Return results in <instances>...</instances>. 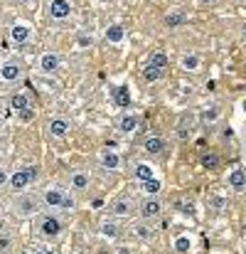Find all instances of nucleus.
Masks as SVG:
<instances>
[{
  "instance_id": "obj_1",
  "label": "nucleus",
  "mask_w": 246,
  "mask_h": 254,
  "mask_svg": "<svg viewBox=\"0 0 246 254\" xmlns=\"http://www.w3.org/2000/svg\"><path fill=\"white\" fill-rule=\"evenodd\" d=\"M37 180V168L32 166V168H20L15 170L12 175H10V190H15V192H22L25 188H30L32 183Z\"/></svg>"
},
{
  "instance_id": "obj_2",
  "label": "nucleus",
  "mask_w": 246,
  "mask_h": 254,
  "mask_svg": "<svg viewBox=\"0 0 246 254\" xmlns=\"http://www.w3.org/2000/svg\"><path fill=\"white\" fill-rule=\"evenodd\" d=\"M40 197L37 195H30V192H25V195H20L17 200H15V212L20 215V217H32V215H37L40 212Z\"/></svg>"
},
{
  "instance_id": "obj_3",
  "label": "nucleus",
  "mask_w": 246,
  "mask_h": 254,
  "mask_svg": "<svg viewBox=\"0 0 246 254\" xmlns=\"http://www.w3.org/2000/svg\"><path fill=\"white\" fill-rule=\"evenodd\" d=\"M40 235L42 237H57V235H62V230H64V225H62V220L59 217H54V215H42L40 217Z\"/></svg>"
},
{
  "instance_id": "obj_4",
  "label": "nucleus",
  "mask_w": 246,
  "mask_h": 254,
  "mask_svg": "<svg viewBox=\"0 0 246 254\" xmlns=\"http://www.w3.org/2000/svg\"><path fill=\"white\" fill-rule=\"evenodd\" d=\"M160 212H163V202H160L158 197H146V200L138 205L141 220H153V217H158Z\"/></svg>"
},
{
  "instance_id": "obj_5",
  "label": "nucleus",
  "mask_w": 246,
  "mask_h": 254,
  "mask_svg": "<svg viewBox=\"0 0 246 254\" xmlns=\"http://www.w3.org/2000/svg\"><path fill=\"white\" fill-rule=\"evenodd\" d=\"M20 77H22V64H20L17 60H7V62L0 64V79H2V82L12 84V82H17Z\"/></svg>"
},
{
  "instance_id": "obj_6",
  "label": "nucleus",
  "mask_w": 246,
  "mask_h": 254,
  "mask_svg": "<svg viewBox=\"0 0 246 254\" xmlns=\"http://www.w3.org/2000/svg\"><path fill=\"white\" fill-rule=\"evenodd\" d=\"M47 12H49V17H54V20H67V17L72 15V2H69V0H49Z\"/></svg>"
},
{
  "instance_id": "obj_7",
  "label": "nucleus",
  "mask_w": 246,
  "mask_h": 254,
  "mask_svg": "<svg viewBox=\"0 0 246 254\" xmlns=\"http://www.w3.org/2000/svg\"><path fill=\"white\" fill-rule=\"evenodd\" d=\"M10 40H12L15 45H25V42H30V40H32V27L25 25V22L12 25V27H10Z\"/></svg>"
},
{
  "instance_id": "obj_8",
  "label": "nucleus",
  "mask_w": 246,
  "mask_h": 254,
  "mask_svg": "<svg viewBox=\"0 0 246 254\" xmlns=\"http://www.w3.org/2000/svg\"><path fill=\"white\" fill-rule=\"evenodd\" d=\"M37 69H40L42 74H54V72L59 69V55L45 52V55L40 57V62H37Z\"/></svg>"
},
{
  "instance_id": "obj_9",
  "label": "nucleus",
  "mask_w": 246,
  "mask_h": 254,
  "mask_svg": "<svg viewBox=\"0 0 246 254\" xmlns=\"http://www.w3.org/2000/svg\"><path fill=\"white\" fill-rule=\"evenodd\" d=\"M47 131H49V136H54V138H64V136L69 133V121H67V119H62V116L49 119Z\"/></svg>"
},
{
  "instance_id": "obj_10",
  "label": "nucleus",
  "mask_w": 246,
  "mask_h": 254,
  "mask_svg": "<svg viewBox=\"0 0 246 254\" xmlns=\"http://www.w3.org/2000/svg\"><path fill=\"white\" fill-rule=\"evenodd\" d=\"M227 183H229V188H234L237 192L246 190V170L244 168H232L229 175H227Z\"/></svg>"
},
{
  "instance_id": "obj_11",
  "label": "nucleus",
  "mask_w": 246,
  "mask_h": 254,
  "mask_svg": "<svg viewBox=\"0 0 246 254\" xmlns=\"http://www.w3.org/2000/svg\"><path fill=\"white\" fill-rule=\"evenodd\" d=\"M42 202H45L47 207H62L64 192H62L59 188H47V190L42 192Z\"/></svg>"
},
{
  "instance_id": "obj_12",
  "label": "nucleus",
  "mask_w": 246,
  "mask_h": 254,
  "mask_svg": "<svg viewBox=\"0 0 246 254\" xmlns=\"http://www.w3.org/2000/svg\"><path fill=\"white\" fill-rule=\"evenodd\" d=\"M108 210H111V215H113V217H128V215H131V210H133V202H131L128 197H121V200H116Z\"/></svg>"
},
{
  "instance_id": "obj_13",
  "label": "nucleus",
  "mask_w": 246,
  "mask_h": 254,
  "mask_svg": "<svg viewBox=\"0 0 246 254\" xmlns=\"http://www.w3.org/2000/svg\"><path fill=\"white\" fill-rule=\"evenodd\" d=\"M143 148H146V153H150V156H160L165 151V141L160 136H148V138L143 141Z\"/></svg>"
},
{
  "instance_id": "obj_14",
  "label": "nucleus",
  "mask_w": 246,
  "mask_h": 254,
  "mask_svg": "<svg viewBox=\"0 0 246 254\" xmlns=\"http://www.w3.org/2000/svg\"><path fill=\"white\" fill-rule=\"evenodd\" d=\"M89 183H91V178H89V173H84V170H74L72 178H69V188H74V190H86Z\"/></svg>"
},
{
  "instance_id": "obj_15",
  "label": "nucleus",
  "mask_w": 246,
  "mask_h": 254,
  "mask_svg": "<svg viewBox=\"0 0 246 254\" xmlns=\"http://www.w3.org/2000/svg\"><path fill=\"white\" fill-rule=\"evenodd\" d=\"M101 166L108 168V170H118L121 168V158H118V153L111 151V148H106V151L101 153Z\"/></svg>"
},
{
  "instance_id": "obj_16",
  "label": "nucleus",
  "mask_w": 246,
  "mask_h": 254,
  "mask_svg": "<svg viewBox=\"0 0 246 254\" xmlns=\"http://www.w3.org/2000/svg\"><path fill=\"white\" fill-rule=\"evenodd\" d=\"M185 22H187V15H185L182 10H170V12L165 15L167 30H175V27H180V25H185Z\"/></svg>"
},
{
  "instance_id": "obj_17",
  "label": "nucleus",
  "mask_w": 246,
  "mask_h": 254,
  "mask_svg": "<svg viewBox=\"0 0 246 254\" xmlns=\"http://www.w3.org/2000/svg\"><path fill=\"white\" fill-rule=\"evenodd\" d=\"M106 40H108L111 45H121V42L126 40V27H123V25H108Z\"/></svg>"
},
{
  "instance_id": "obj_18",
  "label": "nucleus",
  "mask_w": 246,
  "mask_h": 254,
  "mask_svg": "<svg viewBox=\"0 0 246 254\" xmlns=\"http://www.w3.org/2000/svg\"><path fill=\"white\" fill-rule=\"evenodd\" d=\"M199 64H202V60H199V55H195V52H187V55H182V60H180V67H182L185 72H197Z\"/></svg>"
},
{
  "instance_id": "obj_19",
  "label": "nucleus",
  "mask_w": 246,
  "mask_h": 254,
  "mask_svg": "<svg viewBox=\"0 0 246 254\" xmlns=\"http://www.w3.org/2000/svg\"><path fill=\"white\" fill-rule=\"evenodd\" d=\"M133 235L138 237V240H153V227H150V220H141V222H136L133 225Z\"/></svg>"
},
{
  "instance_id": "obj_20",
  "label": "nucleus",
  "mask_w": 246,
  "mask_h": 254,
  "mask_svg": "<svg viewBox=\"0 0 246 254\" xmlns=\"http://www.w3.org/2000/svg\"><path fill=\"white\" fill-rule=\"evenodd\" d=\"M138 128V119L133 116V114H123L121 119H118V131L121 133H133Z\"/></svg>"
},
{
  "instance_id": "obj_21",
  "label": "nucleus",
  "mask_w": 246,
  "mask_h": 254,
  "mask_svg": "<svg viewBox=\"0 0 246 254\" xmlns=\"http://www.w3.org/2000/svg\"><path fill=\"white\" fill-rule=\"evenodd\" d=\"M141 188H143L146 197H155V195L163 190V183H160L158 178H150V180H143V183H141Z\"/></svg>"
},
{
  "instance_id": "obj_22",
  "label": "nucleus",
  "mask_w": 246,
  "mask_h": 254,
  "mask_svg": "<svg viewBox=\"0 0 246 254\" xmlns=\"http://www.w3.org/2000/svg\"><path fill=\"white\" fill-rule=\"evenodd\" d=\"M113 99H116V104H118L121 109H128V106H131V91H128V86H118V89L113 91Z\"/></svg>"
},
{
  "instance_id": "obj_23",
  "label": "nucleus",
  "mask_w": 246,
  "mask_h": 254,
  "mask_svg": "<svg viewBox=\"0 0 246 254\" xmlns=\"http://www.w3.org/2000/svg\"><path fill=\"white\" fill-rule=\"evenodd\" d=\"M27 106H30V99H27L25 94H12V96H10V109H12V111L20 114V111L27 109Z\"/></svg>"
},
{
  "instance_id": "obj_24",
  "label": "nucleus",
  "mask_w": 246,
  "mask_h": 254,
  "mask_svg": "<svg viewBox=\"0 0 246 254\" xmlns=\"http://www.w3.org/2000/svg\"><path fill=\"white\" fill-rule=\"evenodd\" d=\"M165 77V69H158V67H153V64H148L146 69H143V79L146 82H160Z\"/></svg>"
},
{
  "instance_id": "obj_25",
  "label": "nucleus",
  "mask_w": 246,
  "mask_h": 254,
  "mask_svg": "<svg viewBox=\"0 0 246 254\" xmlns=\"http://www.w3.org/2000/svg\"><path fill=\"white\" fill-rule=\"evenodd\" d=\"M101 237L116 240V237H118V225L111 222V220H103V222H101Z\"/></svg>"
},
{
  "instance_id": "obj_26",
  "label": "nucleus",
  "mask_w": 246,
  "mask_h": 254,
  "mask_svg": "<svg viewBox=\"0 0 246 254\" xmlns=\"http://www.w3.org/2000/svg\"><path fill=\"white\" fill-rule=\"evenodd\" d=\"M199 163H202V168H207V170H214V168H219V156L217 153H202V158H199Z\"/></svg>"
},
{
  "instance_id": "obj_27",
  "label": "nucleus",
  "mask_w": 246,
  "mask_h": 254,
  "mask_svg": "<svg viewBox=\"0 0 246 254\" xmlns=\"http://www.w3.org/2000/svg\"><path fill=\"white\" fill-rule=\"evenodd\" d=\"M136 178L143 183V180H150V178H155V175H153V168H150L148 163H138V166H136Z\"/></svg>"
},
{
  "instance_id": "obj_28",
  "label": "nucleus",
  "mask_w": 246,
  "mask_h": 254,
  "mask_svg": "<svg viewBox=\"0 0 246 254\" xmlns=\"http://www.w3.org/2000/svg\"><path fill=\"white\" fill-rule=\"evenodd\" d=\"M148 64H153V67H158V69H167V55L165 52H153V57H150V62Z\"/></svg>"
},
{
  "instance_id": "obj_29",
  "label": "nucleus",
  "mask_w": 246,
  "mask_h": 254,
  "mask_svg": "<svg viewBox=\"0 0 246 254\" xmlns=\"http://www.w3.org/2000/svg\"><path fill=\"white\" fill-rule=\"evenodd\" d=\"M192 250V240L190 237H177L175 240V252L177 254H187Z\"/></svg>"
},
{
  "instance_id": "obj_30",
  "label": "nucleus",
  "mask_w": 246,
  "mask_h": 254,
  "mask_svg": "<svg viewBox=\"0 0 246 254\" xmlns=\"http://www.w3.org/2000/svg\"><path fill=\"white\" fill-rule=\"evenodd\" d=\"M219 119V109L217 106H209L207 111H202V121H217Z\"/></svg>"
},
{
  "instance_id": "obj_31",
  "label": "nucleus",
  "mask_w": 246,
  "mask_h": 254,
  "mask_svg": "<svg viewBox=\"0 0 246 254\" xmlns=\"http://www.w3.org/2000/svg\"><path fill=\"white\" fill-rule=\"evenodd\" d=\"M20 121H22V124H30V121H35V109H32V106L22 109V111H20Z\"/></svg>"
},
{
  "instance_id": "obj_32",
  "label": "nucleus",
  "mask_w": 246,
  "mask_h": 254,
  "mask_svg": "<svg viewBox=\"0 0 246 254\" xmlns=\"http://www.w3.org/2000/svg\"><path fill=\"white\" fill-rule=\"evenodd\" d=\"M12 252V240L10 237H0V254H10Z\"/></svg>"
},
{
  "instance_id": "obj_33",
  "label": "nucleus",
  "mask_w": 246,
  "mask_h": 254,
  "mask_svg": "<svg viewBox=\"0 0 246 254\" xmlns=\"http://www.w3.org/2000/svg\"><path fill=\"white\" fill-rule=\"evenodd\" d=\"M77 207V200L72 195H64V202H62V210H74Z\"/></svg>"
},
{
  "instance_id": "obj_34",
  "label": "nucleus",
  "mask_w": 246,
  "mask_h": 254,
  "mask_svg": "<svg viewBox=\"0 0 246 254\" xmlns=\"http://www.w3.org/2000/svg\"><path fill=\"white\" fill-rule=\"evenodd\" d=\"M35 254H57V252H54L52 247H37V250H35Z\"/></svg>"
},
{
  "instance_id": "obj_35",
  "label": "nucleus",
  "mask_w": 246,
  "mask_h": 254,
  "mask_svg": "<svg viewBox=\"0 0 246 254\" xmlns=\"http://www.w3.org/2000/svg\"><path fill=\"white\" fill-rule=\"evenodd\" d=\"M86 45H91V37L82 35V37H79V47H86Z\"/></svg>"
},
{
  "instance_id": "obj_36",
  "label": "nucleus",
  "mask_w": 246,
  "mask_h": 254,
  "mask_svg": "<svg viewBox=\"0 0 246 254\" xmlns=\"http://www.w3.org/2000/svg\"><path fill=\"white\" fill-rule=\"evenodd\" d=\"M116 254H131V250H128V247H118V250H116Z\"/></svg>"
},
{
  "instance_id": "obj_37",
  "label": "nucleus",
  "mask_w": 246,
  "mask_h": 254,
  "mask_svg": "<svg viewBox=\"0 0 246 254\" xmlns=\"http://www.w3.org/2000/svg\"><path fill=\"white\" fill-rule=\"evenodd\" d=\"M242 40H244V42H246V27H244V32H242Z\"/></svg>"
},
{
  "instance_id": "obj_38",
  "label": "nucleus",
  "mask_w": 246,
  "mask_h": 254,
  "mask_svg": "<svg viewBox=\"0 0 246 254\" xmlns=\"http://www.w3.org/2000/svg\"><path fill=\"white\" fill-rule=\"evenodd\" d=\"M242 109H244V114H246V99H244V104H242Z\"/></svg>"
},
{
  "instance_id": "obj_39",
  "label": "nucleus",
  "mask_w": 246,
  "mask_h": 254,
  "mask_svg": "<svg viewBox=\"0 0 246 254\" xmlns=\"http://www.w3.org/2000/svg\"><path fill=\"white\" fill-rule=\"evenodd\" d=\"M199 2H214V0H199Z\"/></svg>"
},
{
  "instance_id": "obj_40",
  "label": "nucleus",
  "mask_w": 246,
  "mask_h": 254,
  "mask_svg": "<svg viewBox=\"0 0 246 254\" xmlns=\"http://www.w3.org/2000/svg\"><path fill=\"white\" fill-rule=\"evenodd\" d=\"M17 2H30V0H17Z\"/></svg>"
},
{
  "instance_id": "obj_41",
  "label": "nucleus",
  "mask_w": 246,
  "mask_h": 254,
  "mask_svg": "<svg viewBox=\"0 0 246 254\" xmlns=\"http://www.w3.org/2000/svg\"><path fill=\"white\" fill-rule=\"evenodd\" d=\"M96 2H106V0H96Z\"/></svg>"
},
{
  "instance_id": "obj_42",
  "label": "nucleus",
  "mask_w": 246,
  "mask_h": 254,
  "mask_svg": "<svg viewBox=\"0 0 246 254\" xmlns=\"http://www.w3.org/2000/svg\"><path fill=\"white\" fill-rule=\"evenodd\" d=\"M244 69H246V62H244Z\"/></svg>"
}]
</instances>
